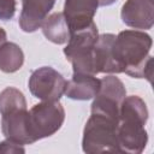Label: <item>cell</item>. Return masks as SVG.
Listing matches in <instances>:
<instances>
[{
	"mask_svg": "<svg viewBox=\"0 0 154 154\" xmlns=\"http://www.w3.org/2000/svg\"><path fill=\"white\" fill-rule=\"evenodd\" d=\"M18 108H26V100L24 94L14 87L5 88L0 93V114Z\"/></svg>",
	"mask_w": 154,
	"mask_h": 154,
	"instance_id": "2e32d148",
	"label": "cell"
},
{
	"mask_svg": "<svg viewBox=\"0 0 154 154\" xmlns=\"http://www.w3.org/2000/svg\"><path fill=\"white\" fill-rule=\"evenodd\" d=\"M65 120V109L59 101H42L31 107L28 116L29 132L34 142L54 135Z\"/></svg>",
	"mask_w": 154,
	"mask_h": 154,
	"instance_id": "5b68a950",
	"label": "cell"
},
{
	"mask_svg": "<svg viewBox=\"0 0 154 154\" xmlns=\"http://www.w3.org/2000/svg\"><path fill=\"white\" fill-rule=\"evenodd\" d=\"M99 6V0H65L63 13L70 31L90 25Z\"/></svg>",
	"mask_w": 154,
	"mask_h": 154,
	"instance_id": "30bf717a",
	"label": "cell"
},
{
	"mask_svg": "<svg viewBox=\"0 0 154 154\" xmlns=\"http://www.w3.org/2000/svg\"><path fill=\"white\" fill-rule=\"evenodd\" d=\"M122 20L125 25L148 30L154 24L153 0H126L120 11Z\"/></svg>",
	"mask_w": 154,
	"mask_h": 154,
	"instance_id": "9c48e42d",
	"label": "cell"
},
{
	"mask_svg": "<svg viewBox=\"0 0 154 154\" xmlns=\"http://www.w3.org/2000/svg\"><path fill=\"white\" fill-rule=\"evenodd\" d=\"M67 81L51 66H42L32 71L29 77V90L42 101H59L65 93Z\"/></svg>",
	"mask_w": 154,
	"mask_h": 154,
	"instance_id": "8992f818",
	"label": "cell"
},
{
	"mask_svg": "<svg viewBox=\"0 0 154 154\" xmlns=\"http://www.w3.org/2000/svg\"><path fill=\"white\" fill-rule=\"evenodd\" d=\"M25 149L23 147V144H19L17 142H13L11 140H5L2 142H0V153L4 154H19V153H24Z\"/></svg>",
	"mask_w": 154,
	"mask_h": 154,
	"instance_id": "ac0fdd59",
	"label": "cell"
},
{
	"mask_svg": "<svg viewBox=\"0 0 154 154\" xmlns=\"http://www.w3.org/2000/svg\"><path fill=\"white\" fill-rule=\"evenodd\" d=\"M126 96L124 83L116 76H106L101 79V85L94 97L90 111L118 120L122 101Z\"/></svg>",
	"mask_w": 154,
	"mask_h": 154,
	"instance_id": "52a82bcc",
	"label": "cell"
},
{
	"mask_svg": "<svg viewBox=\"0 0 154 154\" xmlns=\"http://www.w3.org/2000/svg\"><path fill=\"white\" fill-rule=\"evenodd\" d=\"M41 29L45 37L55 45L66 43L71 35L70 28L63 12H55L51 16H47L41 25Z\"/></svg>",
	"mask_w": 154,
	"mask_h": 154,
	"instance_id": "5bb4252c",
	"label": "cell"
},
{
	"mask_svg": "<svg viewBox=\"0 0 154 154\" xmlns=\"http://www.w3.org/2000/svg\"><path fill=\"white\" fill-rule=\"evenodd\" d=\"M97 37V26L94 22L83 29L71 32L67 45L64 48V54L72 64L73 73L96 76L94 65V48Z\"/></svg>",
	"mask_w": 154,
	"mask_h": 154,
	"instance_id": "3957f363",
	"label": "cell"
},
{
	"mask_svg": "<svg viewBox=\"0 0 154 154\" xmlns=\"http://www.w3.org/2000/svg\"><path fill=\"white\" fill-rule=\"evenodd\" d=\"M148 108L146 102L137 95L125 96L119 108L117 125L118 149L123 153L140 154L148 142L146 124Z\"/></svg>",
	"mask_w": 154,
	"mask_h": 154,
	"instance_id": "7a4b0ae2",
	"label": "cell"
},
{
	"mask_svg": "<svg viewBox=\"0 0 154 154\" xmlns=\"http://www.w3.org/2000/svg\"><path fill=\"white\" fill-rule=\"evenodd\" d=\"M117 0H99V5L100 6H109L112 4H114Z\"/></svg>",
	"mask_w": 154,
	"mask_h": 154,
	"instance_id": "ffe728a7",
	"label": "cell"
},
{
	"mask_svg": "<svg viewBox=\"0 0 154 154\" xmlns=\"http://www.w3.org/2000/svg\"><path fill=\"white\" fill-rule=\"evenodd\" d=\"M118 120L100 113H91L85 123L82 137L84 153L119 152L117 140Z\"/></svg>",
	"mask_w": 154,
	"mask_h": 154,
	"instance_id": "277c9868",
	"label": "cell"
},
{
	"mask_svg": "<svg viewBox=\"0 0 154 154\" xmlns=\"http://www.w3.org/2000/svg\"><path fill=\"white\" fill-rule=\"evenodd\" d=\"M54 4L55 0H22L19 28L24 32L36 31L41 28Z\"/></svg>",
	"mask_w": 154,
	"mask_h": 154,
	"instance_id": "8fae6325",
	"label": "cell"
},
{
	"mask_svg": "<svg viewBox=\"0 0 154 154\" xmlns=\"http://www.w3.org/2000/svg\"><path fill=\"white\" fill-rule=\"evenodd\" d=\"M114 34H101L94 48V65L97 73H120L113 54Z\"/></svg>",
	"mask_w": 154,
	"mask_h": 154,
	"instance_id": "7c38bea8",
	"label": "cell"
},
{
	"mask_svg": "<svg viewBox=\"0 0 154 154\" xmlns=\"http://www.w3.org/2000/svg\"><path fill=\"white\" fill-rule=\"evenodd\" d=\"M29 111L26 108H18L1 114V131L2 135L19 144L35 143L29 132L28 123Z\"/></svg>",
	"mask_w": 154,
	"mask_h": 154,
	"instance_id": "ba28073f",
	"label": "cell"
},
{
	"mask_svg": "<svg viewBox=\"0 0 154 154\" xmlns=\"http://www.w3.org/2000/svg\"><path fill=\"white\" fill-rule=\"evenodd\" d=\"M24 63V53L14 42H5L0 46V71L13 73L18 71Z\"/></svg>",
	"mask_w": 154,
	"mask_h": 154,
	"instance_id": "9a60e30c",
	"label": "cell"
},
{
	"mask_svg": "<svg viewBox=\"0 0 154 154\" xmlns=\"http://www.w3.org/2000/svg\"><path fill=\"white\" fill-rule=\"evenodd\" d=\"M6 38H7L6 31H5L2 28H0V46H1L2 43H5V42H6Z\"/></svg>",
	"mask_w": 154,
	"mask_h": 154,
	"instance_id": "d6986e66",
	"label": "cell"
},
{
	"mask_svg": "<svg viewBox=\"0 0 154 154\" xmlns=\"http://www.w3.org/2000/svg\"><path fill=\"white\" fill-rule=\"evenodd\" d=\"M153 41L142 30H123L113 42V54L120 73L152 82L153 57L149 55Z\"/></svg>",
	"mask_w": 154,
	"mask_h": 154,
	"instance_id": "6da1fadb",
	"label": "cell"
},
{
	"mask_svg": "<svg viewBox=\"0 0 154 154\" xmlns=\"http://www.w3.org/2000/svg\"><path fill=\"white\" fill-rule=\"evenodd\" d=\"M16 0H0V19L11 20L16 13Z\"/></svg>",
	"mask_w": 154,
	"mask_h": 154,
	"instance_id": "e0dca14e",
	"label": "cell"
},
{
	"mask_svg": "<svg viewBox=\"0 0 154 154\" xmlns=\"http://www.w3.org/2000/svg\"><path fill=\"white\" fill-rule=\"evenodd\" d=\"M100 85L101 79L96 78L94 75L73 73L72 78L66 83L64 95H66L71 100H90L95 97L100 89Z\"/></svg>",
	"mask_w": 154,
	"mask_h": 154,
	"instance_id": "4fadbf2b",
	"label": "cell"
}]
</instances>
